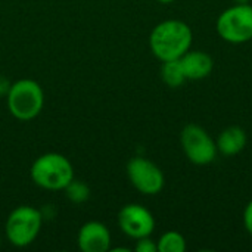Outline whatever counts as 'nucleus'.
I'll return each instance as SVG.
<instances>
[{"label": "nucleus", "mask_w": 252, "mask_h": 252, "mask_svg": "<svg viewBox=\"0 0 252 252\" xmlns=\"http://www.w3.org/2000/svg\"><path fill=\"white\" fill-rule=\"evenodd\" d=\"M193 34L190 27L179 19H167L159 22L149 35L152 53L162 62L180 59L190 50Z\"/></svg>", "instance_id": "nucleus-1"}, {"label": "nucleus", "mask_w": 252, "mask_h": 252, "mask_svg": "<svg viewBox=\"0 0 252 252\" xmlns=\"http://www.w3.org/2000/svg\"><path fill=\"white\" fill-rule=\"evenodd\" d=\"M31 180L46 190H63L74 179V167L71 161L56 152L38 157L30 170Z\"/></svg>", "instance_id": "nucleus-2"}, {"label": "nucleus", "mask_w": 252, "mask_h": 252, "mask_svg": "<svg viewBox=\"0 0 252 252\" xmlns=\"http://www.w3.org/2000/svg\"><path fill=\"white\" fill-rule=\"evenodd\" d=\"M9 112L21 121L35 118L44 105V93L41 86L30 78H22L12 83L6 94Z\"/></svg>", "instance_id": "nucleus-3"}, {"label": "nucleus", "mask_w": 252, "mask_h": 252, "mask_svg": "<svg viewBox=\"0 0 252 252\" xmlns=\"http://www.w3.org/2000/svg\"><path fill=\"white\" fill-rule=\"evenodd\" d=\"M43 224V214L31 205L16 207L7 217L4 232L7 241L18 247L25 248L31 245L38 236Z\"/></svg>", "instance_id": "nucleus-4"}, {"label": "nucleus", "mask_w": 252, "mask_h": 252, "mask_svg": "<svg viewBox=\"0 0 252 252\" xmlns=\"http://www.w3.org/2000/svg\"><path fill=\"white\" fill-rule=\"evenodd\" d=\"M219 35L233 44L252 40V6L250 3L235 4L226 9L217 19Z\"/></svg>", "instance_id": "nucleus-5"}, {"label": "nucleus", "mask_w": 252, "mask_h": 252, "mask_svg": "<svg viewBox=\"0 0 252 252\" xmlns=\"http://www.w3.org/2000/svg\"><path fill=\"white\" fill-rule=\"evenodd\" d=\"M180 142L188 159L196 165H207L217 157V143L201 126L188 124L182 130Z\"/></svg>", "instance_id": "nucleus-6"}, {"label": "nucleus", "mask_w": 252, "mask_h": 252, "mask_svg": "<svg viewBox=\"0 0 252 252\" xmlns=\"http://www.w3.org/2000/svg\"><path fill=\"white\" fill-rule=\"evenodd\" d=\"M127 176L131 185L143 195L159 193L165 183L161 168L152 161L142 157H134L128 161Z\"/></svg>", "instance_id": "nucleus-7"}, {"label": "nucleus", "mask_w": 252, "mask_h": 252, "mask_svg": "<svg viewBox=\"0 0 252 252\" xmlns=\"http://www.w3.org/2000/svg\"><path fill=\"white\" fill-rule=\"evenodd\" d=\"M120 229L133 239L151 236L155 229V219L152 213L139 204H127L118 214Z\"/></svg>", "instance_id": "nucleus-8"}, {"label": "nucleus", "mask_w": 252, "mask_h": 252, "mask_svg": "<svg viewBox=\"0 0 252 252\" xmlns=\"http://www.w3.org/2000/svg\"><path fill=\"white\" fill-rule=\"evenodd\" d=\"M77 244L83 252H106L111 250V232L100 221H87L81 226Z\"/></svg>", "instance_id": "nucleus-9"}, {"label": "nucleus", "mask_w": 252, "mask_h": 252, "mask_svg": "<svg viewBox=\"0 0 252 252\" xmlns=\"http://www.w3.org/2000/svg\"><path fill=\"white\" fill-rule=\"evenodd\" d=\"M180 63L186 80H202L213 71V59L202 50H188L182 58Z\"/></svg>", "instance_id": "nucleus-10"}, {"label": "nucleus", "mask_w": 252, "mask_h": 252, "mask_svg": "<svg viewBox=\"0 0 252 252\" xmlns=\"http://www.w3.org/2000/svg\"><path fill=\"white\" fill-rule=\"evenodd\" d=\"M247 145V134L241 127H227L217 140V151L226 157L238 155Z\"/></svg>", "instance_id": "nucleus-11"}, {"label": "nucleus", "mask_w": 252, "mask_h": 252, "mask_svg": "<svg viewBox=\"0 0 252 252\" xmlns=\"http://www.w3.org/2000/svg\"><path fill=\"white\" fill-rule=\"evenodd\" d=\"M161 77L164 83L170 87H180L185 81V72L180 63V59H173V61H165L162 62L161 66Z\"/></svg>", "instance_id": "nucleus-12"}, {"label": "nucleus", "mask_w": 252, "mask_h": 252, "mask_svg": "<svg viewBox=\"0 0 252 252\" xmlns=\"http://www.w3.org/2000/svg\"><path fill=\"white\" fill-rule=\"evenodd\" d=\"M159 252H185L186 251V239L182 233L170 230L165 232L159 241L157 242Z\"/></svg>", "instance_id": "nucleus-13"}, {"label": "nucleus", "mask_w": 252, "mask_h": 252, "mask_svg": "<svg viewBox=\"0 0 252 252\" xmlns=\"http://www.w3.org/2000/svg\"><path fill=\"white\" fill-rule=\"evenodd\" d=\"M65 190V195L66 198L74 202V204H83L89 199L90 196V189L89 186L84 183V182H80V180H75L72 179L69 182V185L63 189Z\"/></svg>", "instance_id": "nucleus-14"}, {"label": "nucleus", "mask_w": 252, "mask_h": 252, "mask_svg": "<svg viewBox=\"0 0 252 252\" xmlns=\"http://www.w3.org/2000/svg\"><path fill=\"white\" fill-rule=\"evenodd\" d=\"M136 247L134 250L137 252H157L158 251V245L149 238V236H145V238H140V239H136Z\"/></svg>", "instance_id": "nucleus-15"}, {"label": "nucleus", "mask_w": 252, "mask_h": 252, "mask_svg": "<svg viewBox=\"0 0 252 252\" xmlns=\"http://www.w3.org/2000/svg\"><path fill=\"white\" fill-rule=\"evenodd\" d=\"M244 224L247 232L252 236V201L247 205L245 211H244Z\"/></svg>", "instance_id": "nucleus-16"}, {"label": "nucleus", "mask_w": 252, "mask_h": 252, "mask_svg": "<svg viewBox=\"0 0 252 252\" xmlns=\"http://www.w3.org/2000/svg\"><path fill=\"white\" fill-rule=\"evenodd\" d=\"M10 81L4 77V75H0V96H6L9 89H10Z\"/></svg>", "instance_id": "nucleus-17"}, {"label": "nucleus", "mask_w": 252, "mask_h": 252, "mask_svg": "<svg viewBox=\"0 0 252 252\" xmlns=\"http://www.w3.org/2000/svg\"><path fill=\"white\" fill-rule=\"evenodd\" d=\"M235 3H238V4H245V3H250V0H233Z\"/></svg>", "instance_id": "nucleus-18"}, {"label": "nucleus", "mask_w": 252, "mask_h": 252, "mask_svg": "<svg viewBox=\"0 0 252 252\" xmlns=\"http://www.w3.org/2000/svg\"><path fill=\"white\" fill-rule=\"evenodd\" d=\"M158 1H161V3H171V1H174V0H158Z\"/></svg>", "instance_id": "nucleus-19"}]
</instances>
